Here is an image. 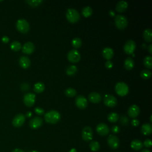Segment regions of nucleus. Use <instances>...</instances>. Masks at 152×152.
Returning <instances> with one entry per match:
<instances>
[{"mask_svg": "<svg viewBox=\"0 0 152 152\" xmlns=\"http://www.w3.org/2000/svg\"><path fill=\"white\" fill-rule=\"evenodd\" d=\"M44 118L47 123L49 124H55L60 121L61 115L58 111L52 110L45 114Z\"/></svg>", "mask_w": 152, "mask_h": 152, "instance_id": "1", "label": "nucleus"}, {"mask_svg": "<svg viewBox=\"0 0 152 152\" xmlns=\"http://www.w3.org/2000/svg\"><path fill=\"white\" fill-rule=\"evenodd\" d=\"M66 18L71 23H77L80 20V16L77 10L74 8H68L66 12Z\"/></svg>", "mask_w": 152, "mask_h": 152, "instance_id": "2", "label": "nucleus"}, {"mask_svg": "<svg viewBox=\"0 0 152 152\" xmlns=\"http://www.w3.org/2000/svg\"><path fill=\"white\" fill-rule=\"evenodd\" d=\"M16 27L17 30L19 31H20L21 33L27 34L29 31L30 25L26 20L24 18H21L17 21Z\"/></svg>", "mask_w": 152, "mask_h": 152, "instance_id": "3", "label": "nucleus"}, {"mask_svg": "<svg viewBox=\"0 0 152 152\" xmlns=\"http://www.w3.org/2000/svg\"><path fill=\"white\" fill-rule=\"evenodd\" d=\"M115 23L116 27L119 30H123L128 25L127 18L123 15H116L115 17Z\"/></svg>", "mask_w": 152, "mask_h": 152, "instance_id": "4", "label": "nucleus"}, {"mask_svg": "<svg viewBox=\"0 0 152 152\" xmlns=\"http://www.w3.org/2000/svg\"><path fill=\"white\" fill-rule=\"evenodd\" d=\"M115 92L120 96H126L128 92L129 88L128 85L124 82H119L115 86Z\"/></svg>", "mask_w": 152, "mask_h": 152, "instance_id": "5", "label": "nucleus"}, {"mask_svg": "<svg viewBox=\"0 0 152 152\" xmlns=\"http://www.w3.org/2000/svg\"><path fill=\"white\" fill-rule=\"evenodd\" d=\"M67 58L69 61L73 63L78 62L81 59V55L77 49H72L68 52Z\"/></svg>", "mask_w": 152, "mask_h": 152, "instance_id": "6", "label": "nucleus"}, {"mask_svg": "<svg viewBox=\"0 0 152 152\" xmlns=\"http://www.w3.org/2000/svg\"><path fill=\"white\" fill-rule=\"evenodd\" d=\"M81 137L85 142H88L93 138V131L91 127L87 126L85 127L81 131Z\"/></svg>", "mask_w": 152, "mask_h": 152, "instance_id": "7", "label": "nucleus"}, {"mask_svg": "<svg viewBox=\"0 0 152 152\" xmlns=\"http://www.w3.org/2000/svg\"><path fill=\"white\" fill-rule=\"evenodd\" d=\"M36 96L32 93H27L23 97V102L27 107L33 106L35 103Z\"/></svg>", "mask_w": 152, "mask_h": 152, "instance_id": "8", "label": "nucleus"}, {"mask_svg": "<svg viewBox=\"0 0 152 152\" xmlns=\"http://www.w3.org/2000/svg\"><path fill=\"white\" fill-rule=\"evenodd\" d=\"M117 103L118 102L116 98L113 95L110 94H107L105 96L104 103L106 106L110 107H114L116 106Z\"/></svg>", "mask_w": 152, "mask_h": 152, "instance_id": "9", "label": "nucleus"}, {"mask_svg": "<svg viewBox=\"0 0 152 152\" xmlns=\"http://www.w3.org/2000/svg\"><path fill=\"white\" fill-rule=\"evenodd\" d=\"M136 48V42L133 40H129L125 43L124 46V51L128 55H131L134 52Z\"/></svg>", "mask_w": 152, "mask_h": 152, "instance_id": "10", "label": "nucleus"}, {"mask_svg": "<svg viewBox=\"0 0 152 152\" xmlns=\"http://www.w3.org/2000/svg\"><path fill=\"white\" fill-rule=\"evenodd\" d=\"M75 103L76 106H77L79 109L84 110L88 106V102L86 98L83 95H79L75 99Z\"/></svg>", "mask_w": 152, "mask_h": 152, "instance_id": "11", "label": "nucleus"}, {"mask_svg": "<svg viewBox=\"0 0 152 152\" xmlns=\"http://www.w3.org/2000/svg\"><path fill=\"white\" fill-rule=\"evenodd\" d=\"M107 142L109 146L112 149H116L119 146V138L114 135H110L107 137Z\"/></svg>", "mask_w": 152, "mask_h": 152, "instance_id": "12", "label": "nucleus"}, {"mask_svg": "<svg viewBox=\"0 0 152 152\" xmlns=\"http://www.w3.org/2000/svg\"><path fill=\"white\" fill-rule=\"evenodd\" d=\"M96 131L101 136H106L110 133V128L105 123H100L96 127Z\"/></svg>", "mask_w": 152, "mask_h": 152, "instance_id": "13", "label": "nucleus"}, {"mask_svg": "<svg viewBox=\"0 0 152 152\" xmlns=\"http://www.w3.org/2000/svg\"><path fill=\"white\" fill-rule=\"evenodd\" d=\"M25 119L26 118L23 114H18L13 118L12 124L15 127H20L25 123Z\"/></svg>", "mask_w": 152, "mask_h": 152, "instance_id": "14", "label": "nucleus"}, {"mask_svg": "<svg viewBox=\"0 0 152 152\" xmlns=\"http://www.w3.org/2000/svg\"><path fill=\"white\" fill-rule=\"evenodd\" d=\"M43 124V119L39 116L32 118L29 122V126L32 129H38Z\"/></svg>", "mask_w": 152, "mask_h": 152, "instance_id": "15", "label": "nucleus"}, {"mask_svg": "<svg viewBox=\"0 0 152 152\" xmlns=\"http://www.w3.org/2000/svg\"><path fill=\"white\" fill-rule=\"evenodd\" d=\"M140 112V107L136 105H133L130 106L128 110V114L129 117L136 118L137 117Z\"/></svg>", "mask_w": 152, "mask_h": 152, "instance_id": "16", "label": "nucleus"}, {"mask_svg": "<svg viewBox=\"0 0 152 152\" xmlns=\"http://www.w3.org/2000/svg\"><path fill=\"white\" fill-rule=\"evenodd\" d=\"M35 47L34 44L31 42L25 43L22 47V52L26 54H31L35 51Z\"/></svg>", "mask_w": 152, "mask_h": 152, "instance_id": "17", "label": "nucleus"}, {"mask_svg": "<svg viewBox=\"0 0 152 152\" xmlns=\"http://www.w3.org/2000/svg\"><path fill=\"white\" fill-rule=\"evenodd\" d=\"M89 100L93 103H98L102 100L101 94L97 92H92L89 94Z\"/></svg>", "mask_w": 152, "mask_h": 152, "instance_id": "18", "label": "nucleus"}, {"mask_svg": "<svg viewBox=\"0 0 152 152\" xmlns=\"http://www.w3.org/2000/svg\"><path fill=\"white\" fill-rule=\"evenodd\" d=\"M114 50L110 47H106L102 51V55L105 59L110 60L114 56Z\"/></svg>", "mask_w": 152, "mask_h": 152, "instance_id": "19", "label": "nucleus"}, {"mask_svg": "<svg viewBox=\"0 0 152 152\" xmlns=\"http://www.w3.org/2000/svg\"><path fill=\"white\" fill-rule=\"evenodd\" d=\"M20 66L23 68H27L30 66L31 61L27 57H21L19 59Z\"/></svg>", "mask_w": 152, "mask_h": 152, "instance_id": "20", "label": "nucleus"}, {"mask_svg": "<svg viewBox=\"0 0 152 152\" xmlns=\"http://www.w3.org/2000/svg\"><path fill=\"white\" fill-rule=\"evenodd\" d=\"M128 6V3L125 1H119L116 6V10L118 12L123 13L127 9Z\"/></svg>", "mask_w": 152, "mask_h": 152, "instance_id": "21", "label": "nucleus"}, {"mask_svg": "<svg viewBox=\"0 0 152 152\" xmlns=\"http://www.w3.org/2000/svg\"><path fill=\"white\" fill-rule=\"evenodd\" d=\"M141 131L145 136H149L152 133V126L151 124H144L141 128Z\"/></svg>", "mask_w": 152, "mask_h": 152, "instance_id": "22", "label": "nucleus"}, {"mask_svg": "<svg viewBox=\"0 0 152 152\" xmlns=\"http://www.w3.org/2000/svg\"><path fill=\"white\" fill-rule=\"evenodd\" d=\"M143 144L139 140H134L131 143V147L134 150H139L143 148Z\"/></svg>", "mask_w": 152, "mask_h": 152, "instance_id": "23", "label": "nucleus"}, {"mask_svg": "<svg viewBox=\"0 0 152 152\" xmlns=\"http://www.w3.org/2000/svg\"><path fill=\"white\" fill-rule=\"evenodd\" d=\"M134 67V61L131 57H128L124 61V67L128 70H132Z\"/></svg>", "mask_w": 152, "mask_h": 152, "instance_id": "24", "label": "nucleus"}, {"mask_svg": "<svg viewBox=\"0 0 152 152\" xmlns=\"http://www.w3.org/2000/svg\"><path fill=\"white\" fill-rule=\"evenodd\" d=\"M152 31L150 29H146L143 32L144 39L147 42H151L152 40Z\"/></svg>", "mask_w": 152, "mask_h": 152, "instance_id": "25", "label": "nucleus"}, {"mask_svg": "<svg viewBox=\"0 0 152 152\" xmlns=\"http://www.w3.org/2000/svg\"><path fill=\"white\" fill-rule=\"evenodd\" d=\"M34 91L37 93H40L45 90V85L43 83L38 82L34 85Z\"/></svg>", "mask_w": 152, "mask_h": 152, "instance_id": "26", "label": "nucleus"}, {"mask_svg": "<svg viewBox=\"0 0 152 152\" xmlns=\"http://www.w3.org/2000/svg\"><path fill=\"white\" fill-rule=\"evenodd\" d=\"M119 115L115 112L110 113L107 115V120L112 123H116L119 120Z\"/></svg>", "mask_w": 152, "mask_h": 152, "instance_id": "27", "label": "nucleus"}, {"mask_svg": "<svg viewBox=\"0 0 152 152\" xmlns=\"http://www.w3.org/2000/svg\"><path fill=\"white\" fill-rule=\"evenodd\" d=\"M93 13V10L90 7L87 6L83 8L81 11L82 15L85 17H90Z\"/></svg>", "mask_w": 152, "mask_h": 152, "instance_id": "28", "label": "nucleus"}, {"mask_svg": "<svg viewBox=\"0 0 152 152\" xmlns=\"http://www.w3.org/2000/svg\"><path fill=\"white\" fill-rule=\"evenodd\" d=\"M143 63L144 66L149 68L151 69L152 68V58L150 55H147L146 56L143 60Z\"/></svg>", "mask_w": 152, "mask_h": 152, "instance_id": "29", "label": "nucleus"}, {"mask_svg": "<svg viewBox=\"0 0 152 152\" xmlns=\"http://www.w3.org/2000/svg\"><path fill=\"white\" fill-rule=\"evenodd\" d=\"M77 71V68L76 66H68L66 69V73L68 75L73 76L74 75Z\"/></svg>", "mask_w": 152, "mask_h": 152, "instance_id": "30", "label": "nucleus"}, {"mask_svg": "<svg viewBox=\"0 0 152 152\" xmlns=\"http://www.w3.org/2000/svg\"><path fill=\"white\" fill-rule=\"evenodd\" d=\"M71 44L74 48L77 49V48H79L81 46L82 41L81 39L79 38H75L72 40Z\"/></svg>", "mask_w": 152, "mask_h": 152, "instance_id": "31", "label": "nucleus"}, {"mask_svg": "<svg viewBox=\"0 0 152 152\" xmlns=\"http://www.w3.org/2000/svg\"><path fill=\"white\" fill-rule=\"evenodd\" d=\"M89 147L93 151H98L100 149V144L96 141H92L89 144Z\"/></svg>", "mask_w": 152, "mask_h": 152, "instance_id": "32", "label": "nucleus"}, {"mask_svg": "<svg viewBox=\"0 0 152 152\" xmlns=\"http://www.w3.org/2000/svg\"><path fill=\"white\" fill-rule=\"evenodd\" d=\"M10 48L14 51H18L21 48V45L20 42L16 40L12 43Z\"/></svg>", "mask_w": 152, "mask_h": 152, "instance_id": "33", "label": "nucleus"}, {"mask_svg": "<svg viewBox=\"0 0 152 152\" xmlns=\"http://www.w3.org/2000/svg\"><path fill=\"white\" fill-rule=\"evenodd\" d=\"M141 77L143 78V79L147 80L151 77V72L149 70H143L140 73Z\"/></svg>", "mask_w": 152, "mask_h": 152, "instance_id": "34", "label": "nucleus"}, {"mask_svg": "<svg viewBox=\"0 0 152 152\" xmlns=\"http://www.w3.org/2000/svg\"><path fill=\"white\" fill-rule=\"evenodd\" d=\"M65 94H66V95L68 97H73L77 94V91H76L73 88H68L66 90H65Z\"/></svg>", "mask_w": 152, "mask_h": 152, "instance_id": "35", "label": "nucleus"}, {"mask_svg": "<svg viewBox=\"0 0 152 152\" xmlns=\"http://www.w3.org/2000/svg\"><path fill=\"white\" fill-rule=\"evenodd\" d=\"M26 2L31 7H37L39 5L42 3H43L42 0H27Z\"/></svg>", "mask_w": 152, "mask_h": 152, "instance_id": "36", "label": "nucleus"}, {"mask_svg": "<svg viewBox=\"0 0 152 152\" xmlns=\"http://www.w3.org/2000/svg\"><path fill=\"white\" fill-rule=\"evenodd\" d=\"M35 112L38 115H42L44 114V110H43V109H42V107H35Z\"/></svg>", "mask_w": 152, "mask_h": 152, "instance_id": "37", "label": "nucleus"}, {"mask_svg": "<svg viewBox=\"0 0 152 152\" xmlns=\"http://www.w3.org/2000/svg\"><path fill=\"white\" fill-rule=\"evenodd\" d=\"M128 119L125 116H123L121 118V123L122 125H127L128 124Z\"/></svg>", "mask_w": 152, "mask_h": 152, "instance_id": "38", "label": "nucleus"}, {"mask_svg": "<svg viewBox=\"0 0 152 152\" xmlns=\"http://www.w3.org/2000/svg\"><path fill=\"white\" fill-rule=\"evenodd\" d=\"M105 66L106 68L111 69L113 67V62L110 60H108L105 62Z\"/></svg>", "mask_w": 152, "mask_h": 152, "instance_id": "39", "label": "nucleus"}, {"mask_svg": "<svg viewBox=\"0 0 152 152\" xmlns=\"http://www.w3.org/2000/svg\"><path fill=\"white\" fill-rule=\"evenodd\" d=\"M143 146H144L147 148H150L151 147V142L150 139H146L144 143H143Z\"/></svg>", "mask_w": 152, "mask_h": 152, "instance_id": "40", "label": "nucleus"}, {"mask_svg": "<svg viewBox=\"0 0 152 152\" xmlns=\"http://www.w3.org/2000/svg\"><path fill=\"white\" fill-rule=\"evenodd\" d=\"M111 131L113 133H115V134H117L118 133L119 131H120V128H119V127L117 125H114L111 128Z\"/></svg>", "mask_w": 152, "mask_h": 152, "instance_id": "41", "label": "nucleus"}, {"mask_svg": "<svg viewBox=\"0 0 152 152\" xmlns=\"http://www.w3.org/2000/svg\"><path fill=\"white\" fill-rule=\"evenodd\" d=\"M131 125L134 127H137L139 125V121L137 119H133L131 121Z\"/></svg>", "mask_w": 152, "mask_h": 152, "instance_id": "42", "label": "nucleus"}, {"mask_svg": "<svg viewBox=\"0 0 152 152\" xmlns=\"http://www.w3.org/2000/svg\"><path fill=\"white\" fill-rule=\"evenodd\" d=\"M2 41L4 42V43H7L9 41V38L7 36H4L2 38Z\"/></svg>", "mask_w": 152, "mask_h": 152, "instance_id": "43", "label": "nucleus"}, {"mask_svg": "<svg viewBox=\"0 0 152 152\" xmlns=\"http://www.w3.org/2000/svg\"><path fill=\"white\" fill-rule=\"evenodd\" d=\"M12 152H25V151L20 149H15L13 150Z\"/></svg>", "mask_w": 152, "mask_h": 152, "instance_id": "44", "label": "nucleus"}, {"mask_svg": "<svg viewBox=\"0 0 152 152\" xmlns=\"http://www.w3.org/2000/svg\"><path fill=\"white\" fill-rule=\"evenodd\" d=\"M148 51L150 54H152V45L150 44L148 47Z\"/></svg>", "mask_w": 152, "mask_h": 152, "instance_id": "45", "label": "nucleus"}, {"mask_svg": "<svg viewBox=\"0 0 152 152\" xmlns=\"http://www.w3.org/2000/svg\"><path fill=\"white\" fill-rule=\"evenodd\" d=\"M109 14H110V15L111 16H112V17L114 16H115V12H114L113 10H110V12H109Z\"/></svg>", "mask_w": 152, "mask_h": 152, "instance_id": "46", "label": "nucleus"}, {"mask_svg": "<svg viewBox=\"0 0 152 152\" xmlns=\"http://www.w3.org/2000/svg\"><path fill=\"white\" fill-rule=\"evenodd\" d=\"M31 115H32V113H31L30 111H29V112H27L26 113V116H27V117H29V118L31 117Z\"/></svg>", "mask_w": 152, "mask_h": 152, "instance_id": "47", "label": "nucleus"}, {"mask_svg": "<svg viewBox=\"0 0 152 152\" xmlns=\"http://www.w3.org/2000/svg\"><path fill=\"white\" fill-rule=\"evenodd\" d=\"M142 152H150L149 150H147V149H143Z\"/></svg>", "mask_w": 152, "mask_h": 152, "instance_id": "48", "label": "nucleus"}, {"mask_svg": "<svg viewBox=\"0 0 152 152\" xmlns=\"http://www.w3.org/2000/svg\"><path fill=\"white\" fill-rule=\"evenodd\" d=\"M70 152H77V151H76V150H75V149H72L70 151Z\"/></svg>", "mask_w": 152, "mask_h": 152, "instance_id": "49", "label": "nucleus"}, {"mask_svg": "<svg viewBox=\"0 0 152 152\" xmlns=\"http://www.w3.org/2000/svg\"><path fill=\"white\" fill-rule=\"evenodd\" d=\"M29 152H39V151H36V150H31V151H30Z\"/></svg>", "mask_w": 152, "mask_h": 152, "instance_id": "50", "label": "nucleus"}, {"mask_svg": "<svg viewBox=\"0 0 152 152\" xmlns=\"http://www.w3.org/2000/svg\"><path fill=\"white\" fill-rule=\"evenodd\" d=\"M150 122H152V119H151V116H150Z\"/></svg>", "mask_w": 152, "mask_h": 152, "instance_id": "51", "label": "nucleus"}]
</instances>
